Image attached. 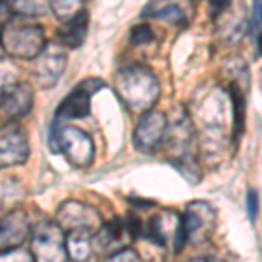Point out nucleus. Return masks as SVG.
I'll use <instances>...</instances> for the list:
<instances>
[{
	"label": "nucleus",
	"mask_w": 262,
	"mask_h": 262,
	"mask_svg": "<svg viewBox=\"0 0 262 262\" xmlns=\"http://www.w3.org/2000/svg\"><path fill=\"white\" fill-rule=\"evenodd\" d=\"M88 28H90V12L84 9L77 16L63 23V27L58 30V37H60L63 46L70 49H77L86 40Z\"/></svg>",
	"instance_id": "4468645a"
},
{
	"label": "nucleus",
	"mask_w": 262,
	"mask_h": 262,
	"mask_svg": "<svg viewBox=\"0 0 262 262\" xmlns=\"http://www.w3.org/2000/svg\"><path fill=\"white\" fill-rule=\"evenodd\" d=\"M114 90L124 107L137 114L152 111L161 95V86L156 74L142 63H133L117 72Z\"/></svg>",
	"instance_id": "f257e3e1"
},
{
	"label": "nucleus",
	"mask_w": 262,
	"mask_h": 262,
	"mask_svg": "<svg viewBox=\"0 0 262 262\" xmlns=\"http://www.w3.org/2000/svg\"><path fill=\"white\" fill-rule=\"evenodd\" d=\"M33 86L30 82L18 81L2 86V103H0V111L2 117L9 122L19 121L32 111L33 107Z\"/></svg>",
	"instance_id": "9b49d317"
},
{
	"label": "nucleus",
	"mask_w": 262,
	"mask_h": 262,
	"mask_svg": "<svg viewBox=\"0 0 262 262\" xmlns=\"http://www.w3.org/2000/svg\"><path fill=\"white\" fill-rule=\"evenodd\" d=\"M252 35H259L262 32V0H253V14L250 19Z\"/></svg>",
	"instance_id": "b1692460"
},
{
	"label": "nucleus",
	"mask_w": 262,
	"mask_h": 262,
	"mask_svg": "<svg viewBox=\"0 0 262 262\" xmlns=\"http://www.w3.org/2000/svg\"><path fill=\"white\" fill-rule=\"evenodd\" d=\"M184 219V229L187 243L200 245L210 239L217 227V210L210 205L208 201H191L185 206Z\"/></svg>",
	"instance_id": "0eeeda50"
},
{
	"label": "nucleus",
	"mask_w": 262,
	"mask_h": 262,
	"mask_svg": "<svg viewBox=\"0 0 262 262\" xmlns=\"http://www.w3.org/2000/svg\"><path fill=\"white\" fill-rule=\"evenodd\" d=\"M232 0H212V6H210V14L212 18H219L224 11L229 9Z\"/></svg>",
	"instance_id": "a878e982"
},
{
	"label": "nucleus",
	"mask_w": 262,
	"mask_h": 262,
	"mask_svg": "<svg viewBox=\"0 0 262 262\" xmlns=\"http://www.w3.org/2000/svg\"><path fill=\"white\" fill-rule=\"evenodd\" d=\"M30 252L35 262H69L67 232L56 221H42L32 227Z\"/></svg>",
	"instance_id": "7ed1b4c3"
},
{
	"label": "nucleus",
	"mask_w": 262,
	"mask_h": 262,
	"mask_svg": "<svg viewBox=\"0 0 262 262\" xmlns=\"http://www.w3.org/2000/svg\"><path fill=\"white\" fill-rule=\"evenodd\" d=\"M51 11L60 21H69L84 11V0H51Z\"/></svg>",
	"instance_id": "aec40b11"
},
{
	"label": "nucleus",
	"mask_w": 262,
	"mask_h": 262,
	"mask_svg": "<svg viewBox=\"0 0 262 262\" xmlns=\"http://www.w3.org/2000/svg\"><path fill=\"white\" fill-rule=\"evenodd\" d=\"M67 252L72 262H91L96 252L95 232L70 231L67 232Z\"/></svg>",
	"instance_id": "2eb2a0df"
},
{
	"label": "nucleus",
	"mask_w": 262,
	"mask_h": 262,
	"mask_svg": "<svg viewBox=\"0 0 262 262\" xmlns=\"http://www.w3.org/2000/svg\"><path fill=\"white\" fill-rule=\"evenodd\" d=\"M229 96L234 116V142H238L245 131V96L234 82H231L229 86Z\"/></svg>",
	"instance_id": "6ab92c4d"
},
{
	"label": "nucleus",
	"mask_w": 262,
	"mask_h": 262,
	"mask_svg": "<svg viewBox=\"0 0 262 262\" xmlns=\"http://www.w3.org/2000/svg\"><path fill=\"white\" fill-rule=\"evenodd\" d=\"M245 206H247V213L250 217L252 222H255L257 215H259V194H257L253 189L247 192V198H245Z\"/></svg>",
	"instance_id": "393cba45"
},
{
	"label": "nucleus",
	"mask_w": 262,
	"mask_h": 262,
	"mask_svg": "<svg viewBox=\"0 0 262 262\" xmlns=\"http://www.w3.org/2000/svg\"><path fill=\"white\" fill-rule=\"evenodd\" d=\"M56 222L63 227L65 232L70 231H91L98 232L100 227L103 226L101 215L95 206L86 205L82 201H65L58 206L56 212Z\"/></svg>",
	"instance_id": "1a4fd4ad"
},
{
	"label": "nucleus",
	"mask_w": 262,
	"mask_h": 262,
	"mask_svg": "<svg viewBox=\"0 0 262 262\" xmlns=\"http://www.w3.org/2000/svg\"><path fill=\"white\" fill-rule=\"evenodd\" d=\"M105 88V82L96 77L86 79L79 82L77 86L65 96L56 112H54V121H74V119H84L91 114V96L95 93Z\"/></svg>",
	"instance_id": "423d86ee"
},
{
	"label": "nucleus",
	"mask_w": 262,
	"mask_h": 262,
	"mask_svg": "<svg viewBox=\"0 0 262 262\" xmlns=\"http://www.w3.org/2000/svg\"><path fill=\"white\" fill-rule=\"evenodd\" d=\"M105 262H142V259L137 250H133L129 247H122L121 250L105 257Z\"/></svg>",
	"instance_id": "4be33fe9"
},
{
	"label": "nucleus",
	"mask_w": 262,
	"mask_h": 262,
	"mask_svg": "<svg viewBox=\"0 0 262 262\" xmlns=\"http://www.w3.org/2000/svg\"><path fill=\"white\" fill-rule=\"evenodd\" d=\"M170 122L168 117L159 111H149L142 114L140 121L137 122V128L133 131V145L137 150L143 154H152L166 143Z\"/></svg>",
	"instance_id": "6e6552de"
},
{
	"label": "nucleus",
	"mask_w": 262,
	"mask_h": 262,
	"mask_svg": "<svg viewBox=\"0 0 262 262\" xmlns=\"http://www.w3.org/2000/svg\"><path fill=\"white\" fill-rule=\"evenodd\" d=\"M9 9L12 16L37 18L51 9V0H11Z\"/></svg>",
	"instance_id": "a211bd4d"
},
{
	"label": "nucleus",
	"mask_w": 262,
	"mask_h": 262,
	"mask_svg": "<svg viewBox=\"0 0 262 262\" xmlns=\"http://www.w3.org/2000/svg\"><path fill=\"white\" fill-rule=\"evenodd\" d=\"M30 156V143L23 129L14 124L2 128L0 135V164L2 168H12L27 163Z\"/></svg>",
	"instance_id": "f8f14e48"
},
{
	"label": "nucleus",
	"mask_w": 262,
	"mask_h": 262,
	"mask_svg": "<svg viewBox=\"0 0 262 262\" xmlns=\"http://www.w3.org/2000/svg\"><path fill=\"white\" fill-rule=\"evenodd\" d=\"M143 236L159 247L171 248L175 253H179L187 243L184 219L173 210H161L152 215L147 224H143Z\"/></svg>",
	"instance_id": "20e7f679"
},
{
	"label": "nucleus",
	"mask_w": 262,
	"mask_h": 262,
	"mask_svg": "<svg viewBox=\"0 0 262 262\" xmlns=\"http://www.w3.org/2000/svg\"><path fill=\"white\" fill-rule=\"evenodd\" d=\"M124 234L129 236L128 229H126V224L124 221H111V222H105L103 226L100 227V231L95 234V247L96 252H117L121 250L119 248V242H122ZM131 238V236H129ZM108 253V255H111Z\"/></svg>",
	"instance_id": "dca6fc26"
},
{
	"label": "nucleus",
	"mask_w": 262,
	"mask_h": 262,
	"mask_svg": "<svg viewBox=\"0 0 262 262\" xmlns=\"http://www.w3.org/2000/svg\"><path fill=\"white\" fill-rule=\"evenodd\" d=\"M154 40V32L147 23H140V25H135L129 32V42L133 46H143V44H149V42Z\"/></svg>",
	"instance_id": "412c9836"
},
{
	"label": "nucleus",
	"mask_w": 262,
	"mask_h": 262,
	"mask_svg": "<svg viewBox=\"0 0 262 262\" xmlns=\"http://www.w3.org/2000/svg\"><path fill=\"white\" fill-rule=\"evenodd\" d=\"M32 234L30 221L23 210H12L6 213L0 222V247L2 252L19 248L21 243Z\"/></svg>",
	"instance_id": "ddd939ff"
},
{
	"label": "nucleus",
	"mask_w": 262,
	"mask_h": 262,
	"mask_svg": "<svg viewBox=\"0 0 262 262\" xmlns=\"http://www.w3.org/2000/svg\"><path fill=\"white\" fill-rule=\"evenodd\" d=\"M65 69L67 53L63 49V44L51 42L33 61V79H35V84L40 90H51L61 79Z\"/></svg>",
	"instance_id": "9d476101"
},
{
	"label": "nucleus",
	"mask_w": 262,
	"mask_h": 262,
	"mask_svg": "<svg viewBox=\"0 0 262 262\" xmlns=\"http://www.w3.org/2000/svg\"><path fill=\"white\" fill-rule=\"evenodd\" d=\"M51 128L56 133L61 154L70 164L75 168H88L95 161V143L86 131L74 126H63L58 121L51 122Z\"/></svg>",
	"instance_id": "39448f33"
},
{
	"label": "nucleus",
	"mask_w": 262,
	"mask_h": 262,
	"mask_svg": "<svg viewBox=\"0 0 262 262\" xmlns=\"http://www.w3.org/2000/svg\"><path fill=\"white\" fill-rule=\"evenodd\" d=\"M189 262H224V260L217 259V257H198V259H192Z\"/></svg>",
	"instance_id": "bb28decb"
},
{
	"label": "nucleus",
	"mask_w": 262,
	"mask_h": 262,
	"mask_svg": "<svg viewBox=\"0 0 262 262\" xmlns=\"http://www.w3.org/2000/svg\"><path fill=\"white\" fill-rule=\"evenodd\" d=\"M0 262H35V260H33L32 252H27L19 247V248H12V250L2 252Z\"/></svg>",
	"instance_id": "5701e85b"
},
{
	"label": "nucleus",
	"mask_w": 262,
	"mask_h": 262,
	"mask_svg": "<svg viewBox=\"0 0 262 262\" xmlns=\"http://www.w3.org/2000/svg\"><path fill=\"white\" fill-rule=\"evenodd\" d=\"M142 16L149 19L166 21V23L177 25V27H184L187 23L184 9L180 6H177V4H159V6H154V2H150L142 11Z\"/></svg>",
	"instance_id": "f3484780"
},
{
	"label": "nucleus",
	"mask_w": 262,
	"mask_h": 262,
	"mask_svg": "<svg viewBox=\"0 0 262 262\" xmlns=\"http://www.w3.org/2000/svg\"><path fill=\"white\" fill-rule=\"evenodd\" d=\"M44 28L23 19H9L2 25V49L18 60H35L46 49Z\"/></svg>",
	"instance_id": "f03ea898"
}]
</instances>
